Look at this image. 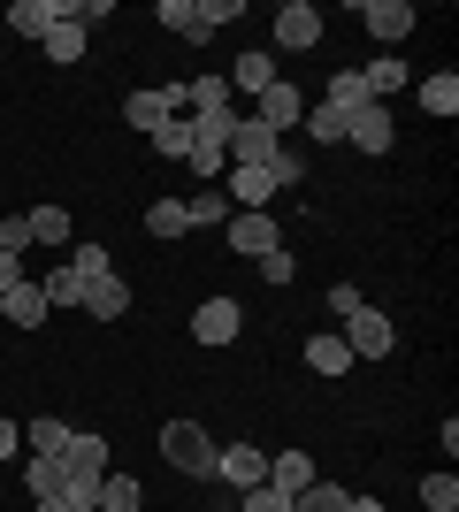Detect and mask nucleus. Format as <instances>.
<instances>
[{
	"label": "nucleus",
	"instance_id": "obj_45",
	"mask_svg": "<svg viewBox=\"0 0 459 512\" xmlns=\"http://www.w3.org/2000/svg\"><path fill=\"white\" fill-rule=\"evenodd\" d=\"M77 512H100V505H77Z\"/></svg>",
	"mask_w": 459,
	"mask_h": 512
},
{
	"label": "nucleus",
	"instance_id": "obj_12",
	"mask_svg": "<svg viewBox=\"0 0 459 512\" xmlns=\"http://www.w3.org/2000/svg\"><path fill=\"white\" fill-rule=\"evenodd\" d=\"M77 314H85V321H123V314H131V283L115 276V268H108V276H92Z\"/></svg>",
	"mask_w": 459,
	"mask_h": 512
},
{
	"label": "nucleus",
	"instance_id": "obj_7",
	"mask_svg": "<svg viewBox=\"0 0 459 512\" xmlns=\"http://www.w3.org/2000/svg\"><path fill=\"white\" fill-rule=\"evenodd\" d=\"M276 46H284V54L322 46V8H314V0H284V8H276Z\"/></svg>",
	"mask_w": 459,
	"mask_h": 512
},
{
	"label": "nucleus",
	"instance_id": "obj_2",
	"mask_svg": "<svg viewBox=\"0 0 459 512\" xmlns=\"http://www.w3.org/2000/svg\"><path fill=\"white\" fill-rule=\"evenodd\" d=\"M161 459H169L176 474H192V482H215L222 444H215V436H207L199 421H169V428H161Z\"/></svg>",
	"mask_w": 459,
	"mask_h": 512
},
{
	"label": "nucleus",
	"instance_id": "obj_20",
	"mask_svg": "<svg viewBox=\"0 0 459 512\" xmlns=\"http://www.w3.org/2000/svg\"><path fill=\"white\" fill-rule=\"evenodd\" d=\"M46 314H54V306H46V291H39V283H31V276H23L16 291L0 299V321H16V329H39Z\"/></svg>",
	"mask_w": 459,
	"mask_h": 512
},
{
	"label": "nucleus",
	"instance_id": "obj_39",
	"mask_svg": "<svg viewBox=\"0 0 459 512\" xmlns=\"http://www.w3.org/2000/svg\"><path fill=\"white\" fill-rule=\"evenodd\" d=\"M291 276H299V260H291L284 245H276V253H261V283H276V291H284Z\"/></svg>",
	"mask_w": 459,
	"mask_h": 512
},
{
	"label": "nucleus",
	"instance_id": "obj_18",
	"mask_svg": "<svg viewBox=\"0 0 459 512\" xmlns=\"http://www.w3.org/2000/svg\"><path fill=\"white\" fill-rule=\"evenodd\" d=\"M23 490H31V505H69L62 497V459L31 451V459H23Z\"/></svg>",
	"mask_w": 459,
	"mask_h": 512
},
{
	"label": "nucleus",
	"instance_id": "obj_25",
	"mask_svg": "<svg viewBox=\"0 0 459 512\" xmlns=\"http://www.w3.org/2000/svg\"><path fill=\"white\" fill-rule=\"evenodd\" d=\"M322 107H337V115H360V107H375L368 85H360V69H337V77L322 85Z\"/></svg>",
	"mask_w": 459,
	"mask_h": 512
},
{
	"label": "nucleus",
	"instance_id": "obj_13",
	"mask_svg": "<svg viewBox=\"0 0 459 512\" xmlns=\"http://www.w3.org/2000/svg\"><path fill=\"white\" fill-rule=\"evenodd\" d=\"M245 329V306L238 299H199V314H192V337L199 344H230Z\"/></svg>",
	"mask_w": 459,
	"mask_h": 512
},
{
	"label": "nucleus",
	"instance_id": "obj_44",
	"mask_svg": "<svg viewBox=\"0 0 459 512\" xmlns=\"http://www.w3.org/2000/svg\"><path fill=\"white\" fill-rule=\"evenodd\" d=\"M345 512H383V497H352V505Z\"/></svg>",
	"mask_w": 459,
	"mask_h": 512
},
{
	"label": "nucleus",
	"instance_id": "obj_4",
	"mask_svg": "<svg viewBox=\"0 0 459 512\" xmlns=\"http://www.w3.org/2000/svg\"><path fill=\"white\" fill-rule=\"evenodd\" d=\"M184 115V85H138L131 100H123V123L138 130V138H153L161 123H176Z\"/></svg>",
	"mask_w": 459,
	"mask_h": 512
},
{
	"label": "nucleus",
	"instance_id": "obj_14",
	"mask_svg": "<svg viewBox=\"0 0 459 512\" xmlns=\"http://www.w3.org/2000/svg\"><path fill=\"white\" fill-rule=\"evenodd\" d=\"M306 482H322V467L306 459V451H268V490H284V497H299Z\"/></svg>",
	"mask_w": 459,
	"mask_h": 512
},
{
	"label": "nucleus",
	"instance_id": "obj_6",
	"mask_svg": "<svg viewBox=\"0 0 459 512\" xmlns=\"http://www.w3.org/2000/svg\"><path fill=\"white\" fill-rule=\"evenodd\" d=\"M276 146H284V138H276L261 115H238V130H230V169H268Z\"/></svg>",
	"mask_w": 459,
	"mask_h": 512
},
{
	"label": "nucleus",
	"instance_id": "obj_31",
	"mask_svg": "<svg viewBox=\"0 0 459 512\" xmlns=\"http://www.w3.org/2000/svg\"><path fill=\"white\" fill-rule=\"evenodd\" d=\"M345 505H352L345 482H306V490L291 497V512H345Z\"/></svg>",
	"mask_w": 459,
	"mask_h": 512
},
{
	"label": "nucleus",
	"instance_id": "obj_10",
	"mask_svg": "<svg viewBox=\"0 0 459 512\" xmlns=\"http://www.w3.org/2000/svg\"><path fill=\"white\" fill-rule=\"evenodd\" d=\"M345 146H360V153H391V146H398L391 107L375 100V107H360V115H345Z\"/></svg>",
	"mask_w": 459,
	"mask_h": 512
},
{
	"label": "nucleus",
	"instance_id": "obj_1",
	"mask_svg": "<svg viewBox=\"0 0 459 512\" xmlns=\"http://www.w3.org/2000/svg\"><path fill=\"white\" fill-rule=\"evenodd\" d=\"M108 268H115L108 245H92V237H85V245H77L62 268H46V276H39V291H46V306H85V283L108 276Z\"/></svg>",
	"mask_w": 459,
	"mask_h": 512
},
{
	"label": "nucleus",
	"instance_id": "obj_23",
	"mask_svg": "<svg viewBox=\"0 0 459 512\" xmlns=\"http://www.w3.org/2000/svg\"><path fill=\"white\" fill-rule=\"evenodd\" d=\"M306 367H314V375H345L352 367L345 337H337V329H314V337H306Z\"/></svg>",
	"mask_w": 459,
	"mask_h": 512
},
{
	"label": "nucleus",
	"instance_id": "obj_11",
	"mask_svg": "<svg viewBox=\"0 0 459 512\" xmlns=\"http://www.w3.org/2000/svg\"><path fill=\"white\" fill-rule=\"evenodd\" d=\"M222 199L238 214H268V199H276V176L268 169H222Z\"/></svg>",
	"mask_w": 459,
	"mask_h": 512
},
{
	"label": "nucleus",
	"instance_id": "obj_21",
	"mask_svg": "<svg viewBox=\"0 0 459 512\" xmlns=\"http://www.w3.org/2000/svg\"><path fill=\"white\" fill-rule=\"evenodd\" d=\"M268 85H276V54H261V46H253V54H238V62H230V92H253V100H261Z\"/></svg>",
	"mask_w": 459,
	"mask_h": 512
},
{
	"label": "nucleus",
	"instance_id": "obj_26",
	"mask_svg": "<svg viewBox=\"0 0 459 512\" xmlns=\"http://www.w3.org/2000/svg\"><path fill=\"white\" fill-rule=\"evenodd\" d=\"M92 505H100V512H146V490H138V482H131V474H100V497H92Z\"/></svg>",
	"mask_w": 459,
	"mask_h": 512
},
{
	"label": "nucleus",
	"instance_id": "obj_9",
	"mask_svg": "<svg viewBox=\"0 0 459 512\" xmlns=\"http://www.w3.org/2000/svg\"><path fill=\"white\" fill-rule=\"evenodd\" d=\"M222 237H230V253H245V260H261V253H276V245H284L276 214H230V222H222Z\"/></svg>",
	"mask_w": 459,
	"mask_h": 512
},
{
	"label": "nucleus",
	"instance_id": "obj_42",
	"mask_svg": "<svg viewBox=\"0 0 459 512\" xmlns=\"http://www.w3.org/2000/svg\"><path fill=\"white\" fill-rule=\"evenodd\" d=\"M16 283H23V260H16V253H0V299H8Z\"/></svg>",
	"mask_w": 459,
	"mask_h": 512
},
{
	"label": "nucleus",
	"instance_id": "obj_40",
	"mask_svg": "<svg viewBox=\"0 0 459 512\" xmlns=\"http://www.w3.org/2000/svg\"><path fill=\"white\" fill-rule=\"evenodd\" d=\"M238 512H291V497L261 482V490H245V497H238Z\"/></svg>",
	"mask_w": 459,
	"mask_h": 512
},
{
	"label": "nucleus",
	"instance_id": "obj_38",
	"mask_svg": "<svg viewBox=\"0 0 459 512\" xmlns=\"http://www.w3.org/2000/svg\"><path fill=\"white\" fill-rule=\"evenodd\" d=\"M245 16V0H199V23H207V39H215L222 23H238Z\"/></svg>",
	"mask_w": 459,
	"mask_h": 512
},
{
	"label": "nucleus",
	"instance_id": "obj_41",
	"mask_svg": "<svg viewBox=\"0 0 459 512\" xmlns=\"http://www.w3.org/2000/svg\"><path fill=\"white\" fill-rule=\"evenodd\" d=\"M360 306H368V299H360V283H329V314H337V321H352Z\"/></svg>",
	"mask_w": 459,
	"mask_h": 512
},
{
	"label": "nucleus",
	"instance_id": "obj_35",
	"mask_svg": "<svg viewBox=\"0 0 459 512\" xmlns=\"http://www.w3.org/2000/svg\"><path fill=\"white\" fill-rule=\"evenodd\" d=\"M268 176H276V192H291V184H306V153H299V146H276V161H268Z\"/></svg>",
	"mask_w": 459,
	"mask_h": 512
},
{
	"label": "nucleus",
	"instance_id": "obj_36",
	"mask_svg": "<svg viewBox=\"0 0 459 512\" xmlns=\"http://www.w3.org/2000/svg\"><path fill=\"white\" fill-rule=\"evenodd\" d=\"M153 146L169 153V161H184V153H192V115H176V123H161V130H153Z\"/></svg>",
	"mask_w": 459,
	"mask_h": 512
},
{
	"label": "nucleus",
	"instance_id": "obj_43",
	"mask_svg": "<svg viewBox=\"0 0 459 512\" xmlns=\"http://www.w3.org/2000/svg\"><path fill=\"white\" fill-rule=\"evenodd\" d=\"M16 451H23V428L8 421V413H0V459H16Z\"/></svg>",
	"mask_w": 459,
	"mask_h": 512
},
{
	"label": "nucleus",
	"instance_id": "obj_3",
	"mask_svg": "<svg viewBox=\"0 0 459 512\" xmlns=\"http://www.w3.org/2000/svg\"><path fill=\"white\" fill-rule=\"evenodd\" d=\"M337 337H345L352 360H391V352H398V329H391V314H383V306H360Z\"/></svg>",
	"mask_w": 459,
	"mask_h": 512
},
{
	"label": "nucleus",
	"instance_id": "obj_32",
	"mask_svg": "<svg viewBox=\"0 0 459 512\" xmlns=\"http://www.w3.org/2000/svg\"><path fill=\"white\" fill-rule=\"evenodd\" d=\"M31 245H69V207H31Z\"/></svg>",
	"mask_w": 459,
	"mask_h": 512
},
{
	"label": "nucleus",
	"instance_id": "obj_16",
	"mask_svg": "<svg viewBox=\"0 0 459 512\" xmlns=\"http://www.w3.org/2000/svg\"><path fill=\"white\" fill-rule=\"evenodd\" d=\"M184 115H238L230 77H192V85H184Z\"/></svg>",
	"mask_w": 459,
	"mask_h": 512
},
{
	"label": "nucleus",
	"instance_id": "obj_33",
	"mask_svg": "<svg viewBox=\"0 0 459 512\" xmlns=\"http://www.w3.org/2000/svg\"><path fill=\"white\" fill-rule=\"evenodd\" d=\"M153 16L169 23L176 39H207V23H199V0H161V8H153Z\"/></svg>",
	"mask_w": 459,
	"mask_h": 512
},
{
	"label": "nucleus",
	"instance_id": "obj_28",
	"mask_svg": "<svg viewBox=\"0 0 459 512\" xmlns=\"http://www.w3.org/2000/svg\"><path fill=\"white\" fill-rule=\"evenodd\" d=\"M146 237H161V245L192 237V222H184V199H153V207H146Z\"/></svg>",
	"mask_w": 459,
	"mask_h": 512
},
{
	"label": "nucleus",
	"instance_id": "obj_29",
	"mask_svg": "<svg viewBox=\"0 0 459 512\" xmlns=\"http://www.w3.org/2000/svg\"><path fill=\"white\" fill-rule=\"evenodd\" d=\"M421 107H429L437 123H452V115H459V77H452V69H437V77H421Z\"/></svg>",
	"mask_w": 459,
	"mask_h": 512
},
{
	"label": "nucleus",
	"instance_id": "obj_5",
	"mask_svg": "<svg viewBox=\"0 0 459 512\" xmlns=\"http://www.w3.org/2000/svg\"><path fill=\"white\" fill-rule=\"evenodd\" d=\"M360 23H368L375 31V46H383V54H391L398 39H414V0H360Z\"/></svg>",
	"mask_w": 459,
	"mask_h": 512
},
{
	"label": "nucleus",
	"instance_id": "obj_8",
	"mask_svg": "<svg viewBox=\"0 0 459 512\" xmlns=\"http://www.w3.org/2000/svg\"><path fill=\"white\" fill-rule=\"evenodd\" d=\"M215 482H230V490H261L268 482V451L261 444H222V459H215Z\"/></svg>",
	"mask_w": 459,
	"mask_h": 512
},
{
	"label": "nucleus",
	"instance_id": "obj_30",
	"mask_svg": "<svg viewBox=\"0 0 459 512\" xmlns=\"http://www.w3.org/2000/svg\"><path fill=\"white\" fill-rule=\"evenodd\" d=\"M299 130L314 138V146H345V115H337V107H322V100H306Z\"/></svg>",
	"mask_w": 459,
	"mask_h": 512
},
{
	"label": "nucleus",
	"instance_id": "obj_15",
	"mask_svg": "<svg viewBox=\"0 0 459 512\" xmlns=\"http://www.w3.org/2000/svg\"><path fill=\"white\" fill-rule=\"evenodd\" d=\"M46 62H54V69H69V62H85V46H92V31H85V23H77V16H69V8H62V23H54V31H46Z\"/></svg>",
	"mask_w": 459,
	"mask_h": 512
},
{
	"label": "nucleus",
	"instance_id": "obj_27",
	"mask_svg": "<svg viewBox=\"0 0 459 512\" xmlns=\"http://www.w3.org/2000/svg\"><path fill=\"white\" fill-rule=\"evenodd\" d=\"M69 436H77V428H69V421H54V413L23 421V444H31V451H46V459H62V451H69Z\"/></svg>",
	"mask_w": 459,
	"mask_h": 512
},
{
	"label": "nucleus",
	"instance_id": "obj_19",
	"mask_svg": "<svg viewBox=\"0 0 459 512\" xmlns=\"http://www.w3.org/2000/svg\"><path fill=\"white\" fill-rule=\"evenodd\" d=\"M299 115H306V100H299V85H284V77H276V85L261 92V123L276 130V138H284V130H299Z\"/></svg>",
	"mask_w": 459,
	"mask_h": 512
},
{
	"label": "nucleus",
	"instance_id": "obj_17",
	"mask_svg": "<svg viewBox=\"0 0 459 512\" xmlns=\"http://www.w3.org/2000/svg\"><path fill=\"white\" fill-rule=\"evenodd\" d=\"M62 23V0H8V31L16 39H46Z\"/></svg>",
	"mask_w": 459,
	"mask_h": 512
},
{
	"label": "nucleus",
	"instance_id": "obj_37",
	"mask_svg": "<svg viewBox=\"0 0 459 512\" xmlns=\"http://www.w3.org/2000/svg\"><path fill=\"white\" fill-rule=\"evenodd\" d=\"M0 253H31V222H23V214H0Z\"/></svg>",
	"mask_w": 459,
	"mask_h": 512
},
{
	"label": "nucleus",
	"instance_id": "obj_24",
	"mask_svg": "<svg viewBox=\"0 0 459 512\" xmlns=\"http://www.w3.org/2000/svg\"><path fill=\"white\" fill-rule=\"evenodd\" d=\"M230 199H222V184H199V199H184V222H192V230H222V222H230Z\"/></svg>",
	"mask_w": 459,
	"mask_h": 512
},
{
	"label": "nucleus",
	"instance_id": "obj_22",
	"mask_svg": "<svg viewBox=\"0 0 459 512\" xmlns=\"http://www.w3.org/2000/svg\"><path fill=\"white\" fill-rule=\"evenodd\" d=\"M360 85H368V100H383V107H391V92H406L414 77H406V62H398V54H375V62L360 69Z\"/></svg>",
	"mask_w": 459,
	"mask_h": 512
},
{
	"label": "nucleus",
	"instance_id": "obj_34",
	"mask_svg": "<svg viewBox=\"0 0 459 512\" xmlns=\"http://www.w3.org/2000/svg\"><path fill=\"white\" fill-rule=\"evenodd\" d=\"M421 505H429V512H459V482H452V467H444V474H421Z\"/></svg>",
	"mask_w": 459,
	"mask_h": 512
}]
</instances>
